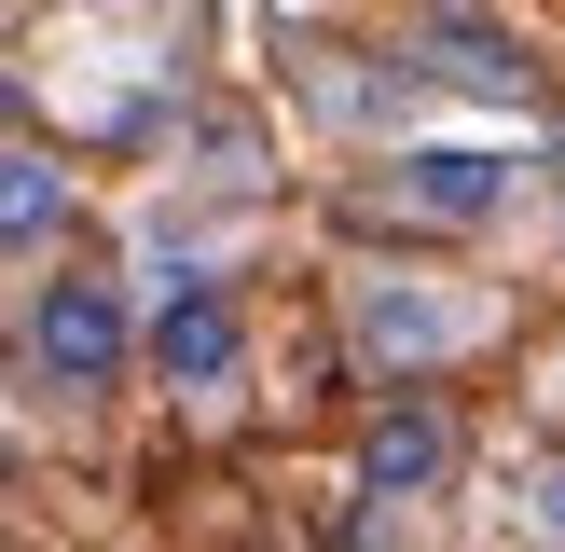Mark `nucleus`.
Instances as JSON below:
<instances>
[{
    "mask_svg": "<svg viewBox=\"0 0 565 552\" xmlns=\"http://www.w3.org/2000/svg\"><path fill=\"white\" fill-rule=\"evenodd\" d=\"M359 359H373L386 386H428L441 359H469L483 346V304H456V290H428V276H359Z\"/></svg>",
    "mask_w": 565,
    "mask_h": 552,
    "instance_id": "1",
    "label": "nucleus"
},
{
    "mask_svg": "<svg viewBox=\"0 0 565 552\" xmlns=\"http://www.w3.org/2000/svg\"><path fill=\"white\" fill-rule=\"evenodd\" d=\"M511 193H524V166L497 152V138H414V152L386 166V208H401V221H441V235L497 221Z\"/></svg>",
    "mask_w": 565,
    "mask_h": 552,
    "instance_id": "2",
    "label": "nucleus"
},
{
    "mask_svg": "<svg viewBox=\"0 0 565 552\" xmlns=\"http://www.w3.org/2000/svg\"><path fill=\"white\" fill-rule=\"evenodd\" d=\"M28 346H42V373L55 386H110L125 373V346H138V318H125V290L110 276H42V318H28Z\"/></svg>",
    "mask_w": 565,
    "mask_h": 552,
    "instance_id": "3",
    "label": "nucleus"
},
{
    "mask_svg": "<svg viewBox=\"0 0 565 552\" xmlns=\"http://www.w3.org/2000/svg\"><path fill=\"white\" fill-rule=\"evenodd\" d=\"M235 359H248L235 304H221L207 276H166V304H152V373L193 386V401H221V386H235Z\"/></svg>",
    "mask_w": 565,
    "mask_h": 552,
    "instance_id": "4",
    "label": "nucleus"
},
{
    "mask_svg": "<svg viewBox=\"0 0 565 552\" xmlns=\"http://www.w3.org/2000/svg\"><path fill=\"white\" fill-rule=\"evenodd\" d=\"M359 469H373L386 497H428L441 469H456V414H428V401H401V414H373V456H359Z\"/></svg>",
    "mask_w": 565,
    "mask_h": 552,
    "instance_id": "5",
    "label": "nucleus"
},
{
    "mask_svg": "<svg viewBox=\"0 0 565 552\" xmlns=\"http://www.w3.org/2000/svg\"><path fill=\"white\" fill-rule=\"evenodd\" d=\"M42 235H70V166L0 138V248H42Z\"/></svg>",
    "mask_w": 565,
    "mask_h": 552,
    "instance_id": "6",
    "label": "nucleus"
},
{
    "mask_svg": "<svg viewBox=\"0 0 565 552\" xmlns=\"http://www.w3.org/2000/svg\"><path fill=\"white\" fill-rule=\"evenodd\" d=\"M441 42V70H469V83H497V97H524V42H497V28H428Z\"/></svg>",
    "mask_w": 565,
    "mask_h": 552,
    "instance_id": "7",
    "label": "nucleus"
},
{
    "mask_svg": "<svg viewBox=\"0 0 565 552\" xmlns=\"http://www.w3.org/2000/svg\"><path fill=\"white\" fill-rule=\"evenodd\" d=\"M524 524H539V539H552V552H565V456H552V469H539V484H524Z\"/></svg>",
    "mask_w": 565,
    "mask_h": 552,
    "instance_id": "8",
    "label": "nucleus"
},
{
    "mask_svg": "<svg viewBox=\"0 0 565 552\" xmlns=\"http://www.w3.org/2000/svg\"><path fill=\"white\" fill-rule=\"evenodd\" d=\"M0 125H14V83H0Z\"/></svg>",
    "mask_w": 565,
    "mask_h": 552,
    "instance_id": "9",
    "label": "nucleus"
},
{
    "mask_svg": "<svg viewBox=\"0 0 565 552\" xmlns=\"http://www.w3.org/2000/svg\"><path fill=\"white\" fill-rule=\"evenodd\" d=\"M552 166H565V152H552Z\"/></svg>",
    "mask_w": 565,
    "mask_h": 552,
    "instance_id": "10",
    "label": "nucleus"
}]
</instances>
